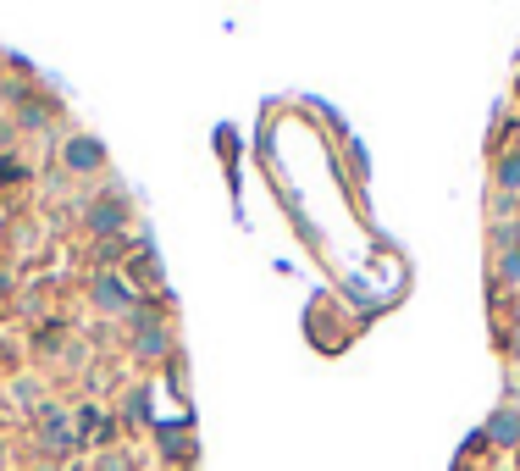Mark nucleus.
<instances>
[{
  "mask_svg": "<svg viewBox=\"0 0 520 471\" xmlns=\"http://www.w3.org/2000/svg\"><path fill=\"white\" fill-rule=\"evenodd\" d=\"M487 444L520 449V405H498V411L487 416Z\"/></svg>",
  "mask_w": 520,
  "mask_h": 471,
  "instance_id": "4",
  "label": "nucleus"
},
{
  "mask_svg": "<svg viewBox=\"0 0 520 471\" xmlns=\"http://www.w3.org/2000/svg\"><path fill=\"white\" fill-rule=\"evenodd\" d=\"M78 433H100V411H78Z\"/></svg>",
  "mask_w": 520,
  "mask_h": 471,
  "instance_id": "9",
  "label": "nucleus"
},
{
  "mask_svg": "<svg viewBox=\"0 0 520 471\" xmlns=\"http://www.w3.org/2000/svg\"><path fill=\"white\" fill-rule=\"evenodd\" d=\"M83 228L89 233H122L128 228V206H122L117 194H106V200H95V206L83 211Z\"/></svg>",
  "mask_w": 520,
  "mask_h": 471,
  "instance_id": "3",
  "label": "nucleus"
},
{
  "mask_svg": "<svg viewBox=\"0 0 520 471\" xmlns=\"http://www.w3.org/2000/svg\"><path fill=\"white\" fill-rule=\"evenodd\" d=\"M493 239H498V255L520 250V222H498V228H493Z\"/></svg>",
  "mask_w": 520,
  "mask_h": 471,
  "instance_id": "7",
  "label": "nucleus"
},
{
  "mask_svg": "<svg viewBox=\"0 0 520 471\" xmlns=\"http://www.w3.org/2000/svg\"><path fill=\"white\" fill-rule=\"evenodd\" d=\"M515 466H520V449H515Z\"/></svg>",
  "mask_w": 520,
  "mask_h": 471,
  "instance_id": "11",
  "label": "nucleus"
},
{
  "mask_svg": "<svg viewBox=\"0 0 520 471\" xmlns=\"http://www.w3.org/2000/svg\"><path fill=\"white\" fill-rule=\"evenodd\" d=\"M133 327H139V355H144V361H155V355L166 350L161 322H150V316H139V311H133Z\"/></svg>",
  "mask_w": 520,
  "mask_h": 471,
  "instance_id": "6",
  "label": "nucleus"
},
{
  "mask_svg": "<svg viewBox=\"0 0 520 471\" xmlns=\"http://www.w3.org/2000/svg\"><path fill=\"white\" fill-rule=\"evenodd\" d=\"M498 278L509 283V289H520V250H509V255H498Z\"/></svg>",
  "mask_w": 520,
  "mask_h": 471,
  "instance_id": "8",
  "label": "nucleus"
},
{
  "mask_svg": "<svg viewBox=\"0 0 520 471\" xmlns=\"http://www.w3.org/2000/svg\"><path fill=\"white\" fill-rule=\"evenodd\" d=\"M493 183H498V194H509V200L520 194V150H504V156H498Z\"/></svg>",
  "mask_w": 520,
  "mask_h": 471,
  "instance_id": "5",
  "label": "nucleus"
},
{
  "mask_svg": "<svg viewBox=\"0 0 520 471\" xmlns=\"http://www.w3.org/2000/svg\"><path fill=\"white\" fill-rule=\"evenodd\" d=\"M95 305L106 316H133V283H122L117 272H100L95 278Z\"/></svg>",
  "mask_w": 520,
  "mask_h": 471,
  "instance_id": "1",
  "label": "nucleus"
},
{
  "mask_svg": "<svg viewBox=\"0 0 520 471\" xmlns=\"http://www.w3.org/2000/svg\"><path fill=\"white\" fill-rule=\"evenodd\" d=\"M61 161H67V172H100L106 167V145L89 139V133H72L67 150H61Z\"/></svg>",
  "mask_w": 520,
  "mask_h": 471,
  "instance_id": "2",
  "label": "nucleus"
},
{
  "mask_svg": "<svg viewBox=\"0 0 520 471\" xmlns=\"http://www.w3.org/2000/svg\"><path fill=\"white\" fill-rule=\"evenodd\" d=\"M509 350H515V355H520V322H515V333H509Z\"/></svg>",
  "mask_w": 520,
  "mask_h": 471,
  "instance_id": "10",
  "label": "nucleus"
}]
</instances>
